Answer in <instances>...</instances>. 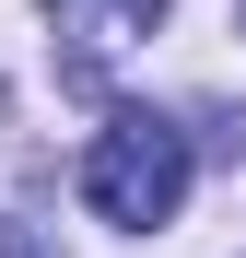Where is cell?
<instances>
[{
    "label": "cell",
    "instance_id": "cell-1",
    "mask_svg": "<svg viewBox=\"0 0 246 258\" xmlns=\"http://www.w3.org/2000/svg\"><path fill=\"white\" fill-rule=\"evenodd\" d=\"M188 176H199V164H188V129H176V117H152V106L106 117V129H94V153H82V200H94V223H129V235L176 223Z\"/></svg>",
    "mask_w": 246,
    "mask_h": 258
},
{
    "label": "cell",
    "instance_id": "cell-2",
    "mask_svg": "<svg viewBox=\"0 0 246 258\" xmlns=\"http://www.w3.org/2000/svg\"><path fill=\"white\" fill-rule=\"evenodd\" d=\"M47 12L70 24V71H94L106 47H129V35L164 24V0H47Z\"/></svg>",
    "mask_w": 246,
    "mask_h": 258
}]
</instances>
